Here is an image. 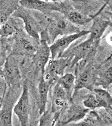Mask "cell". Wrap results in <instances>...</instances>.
Wrapping results in <instances>:
<instances>
[{"label": "cell", "mask_w": 112, "mask_h": 126, "mask_svg": "<svg viewBox=\"0 0 112 126\" xmlns=\"http://www.w3.org/2000/svg\"><path fill=\"white\" fill-rule=\"evenodd\" d=\"M12 108L8 106L1 107L0 109V126H12Z\"/></svg>", "instance_id": "cell-19"}, {"label": "cell", "mask_w": 112, "mask_h": 126, "mask_svg": "<svg viewBox=\"0 0 112 126\" xmlns=\"http://www.w3.org/2000/svg\"><path fill=\"white\" fill-rule=\"evenodd\" d=\"M89 110L84 106L78 105L70 106L63 115L61 123L62 125H65L71 122H79L89 112Z\"/></svg>", "instance_id": "cell-11"}, {"label": "cell", "mask_w": 112, "mask_h": 126, "mask_svg": "<svg viewBox=\"0 0 112 126\" xmlns=\"http://www.w3.org/2000/svg\"><path fill=\"white\" fill-rule=\"evenodd\" d=\"M98 81L104 88L109 87L112 84V65L105 69L104 72L100 75Z\"/></svg>", "instance_id": "cell-20"}, {"label": "cell", "mask_w": 112, "mask_h": 126, "mask_svg": "<svg viewBox=\"0 0 112 126\" xmlns=\"http://www.w3.org/2000/svg\"><path fill=\"white\" fill-rule=\"evenodd\" d=\"M13 15L22 20L26 32L31 37L37 41L40 40V33L42 29L32 12L20 6L13 13Z\"/></svg>", "instance_id": "cell-6"}, {"label": "cell", "mask_w": 112, "mask_h": 126, "mask_svg": "<svg viewBox=\"0 0 112 126\" xmlns=\"http://www.w3.org/2000/svg\"><path fill=\"white\" fill-rule=\"evenodd\" d=\"M29 100L28 88L24 85L22 94L13 108V111L17 116L21 126H27L29 121Z\"/></svg>", "instance_id": "cell-8"}, {"label": "cell", "mask_w": 112, "mask_h": 126, "mask_svg": "<svg viewBox=\"0 0 112 126\" xmlns=\"http://www.w3.org/2000/svg\"><path fill=\"white\" fill-rule=\"evenodd\" d=\"M97 112L104 124L105 125H112V108L105 109L104 108H99Z\"/></svg>", "instance_id": "cell-21"}, {"label": "cell", "mask_w": 112, "mask_h": 126, "mask_svg": "<svg viewBox=\"0 0 112 126\" xmlns=\"http://www.w3.org/2000/svg\"><path fill=\"white\" fill-rule=\"evenodd\" d=\"M90 33L89 30H80L71 34L63 35L56 40L49 47L52 59L61 57L62 55L73 42Z\"/></svg>", "instance_id": "cell-4"}, {"label": "cell", "mask_w": 112, "mask_h": 126, "mask_svg": "<svg viewBox=\"0 0 112 126\" xmlns=\"http://www.w3.org/2000/svg\"><path fill=\"white\" fill-rule=\"evenodd\" d=\"M83 120L78 123H73L71 126H100L104 125L97 112L93 110L86 114Z\"/></svg>", "instance_id": "cell-17"}, {"label": "cell", "mask_w": 112, "mask_h": 126, "mask_svg": "<svg viewBox=\"0 0 112 126\" xmlns=\"http://www.w3.org/2000/svg\"><path fill=\"white\" fill-rule=\"evenodd\" d=\"M106 6V4L105 3L95 15L91 16H88L76 10L72 6L67 4L65 2H60V13L62 14L68 20L75 25L83 26L92 21L94 17L98 16Z\"/></svg>", "instance_id": "cell-5"}, {"label": "cell", "mask_w": 112, "mask_h": 126, "mask_svg": "<svg viewBox=\"0 0 112 126\" xmlns=\"http://www.w3.org/2000/svg\"><path fill=\"white\" fill-rule=\"evenodd\" d=\"M20 47L22 50L29 55L35 54L36 51V49L29 40L26 39H22L19 42Z\"/></svg>", "instance_id": "cell-24"}, {"label": "cell", "mask_w": 112, "mask_h": 126, "mask_svg": "<svg viewBox=\"0 0 112 126\" xmlns=\"http://www.w3.org/2000/svg\"><path fill=\"white\" fill-rule=\"evenodd\" d=\"M14 27L7 21L0 25V37H7L13 34L14 32Z\"/></svg>", "instance_id": "cell-23"}, {"label": "cell", "mask_w": 112, "mask_h": 126, "mask_svg": "<svg viewBox=\"0 0 112 126\" xmlns=\"http://www.w3.org/2000/svg\"><path fill=\"white\" fill-rule=\"evenodd\" d=\"M52 97V111L59 114L66 107L68 98L65 90L57 82L53 88Z\"/></svg>", "instance_id": "cell-12"}, {"label": "cell", "mask_w": 112, "mask_h": 126, "mask_svg": "<svg viewBox=\"0 0 112 126\" xmlns=\"http://www.w3.org/2000/svg\"><path fill=\"white\" fill-rule=\"evenodd\" d=\"M94 94L106 102L109 106L112 107V96L109 92L101 88H94L92 90Z\"/></svg>", "instance_id": "cell-22"}, {"label": "cell", "mask_w": 112, "mask_h": 126, "mask_svg": "<svg viewBox=\"0 0 112 126\" xmlns=\"http://www.w3.org/2000/svg\"><path fill=\"white\" fill-rule=\"evenodd\" d=\"M44 70L42 72L43 78L50 85L57 83L59 77L63 75L66 67L70 64V60L68 58H60L52 59L48 62Z\"/></svg>", "instance_id": "cell-3"}, {"label": "cell", "mask_w": 112, "mask_h": 126, "mask_svg": "<svg viewBox=\"0 0 112 126\" xmlns=\"http://www.w3.org/2000/svg\"><path fill=\"white\" fill-rule=\"evenodd\" d=\"M99 40H94L89 37L74 47H72L69 53H63L61 57L68 58L70 60L71 67L91 53L96 50Z\"/></svg>", "instance_id": "cell-2"}, {"label": "cell", "mask_w": 112, "mask_h": 126, "mask_svg": "<svg viewBox=\"0 0 112 126\" xmlns=\"http://www.w3.org/2000/svg\"><path fill=\"white\" fill-rule=\"evenodd\" d=\"M54 12L48 15L49 21L46 29H45L47 35L48 44L53 43L59 35L71 34L80 31L63 15H54Z\"/></svg>", "instance_id": "cell-1"}, {"label": "cell", "mask_w": 112, "mask_h": 126, "mask_svg": "<svg viewBox=\"0 0 112 126\" xmlns=\"http://www.w3.org/2000/svg\"><path fill=\"white\" fill-rule=\"evenodd\" d=\"M83 105L85 107L92 110L101 108H112V107L109 106L106 102L95 94H91L88 96L84 101Z\"/></svg>", "instance_id": "cell-18"}, {"label": "cell", "mask_w": 112, "mask_h": 126, "mask_svg": "<svg viewBox=\"0 0 112 126\" xmlns=\"http://www.w3.org/2000/svg\"><path fill=\"white\" fill-rule=\"evenodd\" d=\"M0 46H1V42H0Z\"/></svg>", "instance_id": "cell-26"}, {"label": "cell", "mask_w": 112, "mask_h": 126, "mask_svg": "<svg viewBox=\"0 0 112 126\" xmlns=\"http://www.w3.org/2000/svg\"><path fill=\"white\" fill-rule=\"evenodd\" d=\"M57 82L65 90L68 99H70L75 87V76L71 73H67L61 76Z\"/></svg>", "instance_id": "cell-15"}, {"label": "cell", "mask_w": 112, "mask_h": 126, "mask_svg": "<svg viewBox=\"0 0 112 126\" xmlns=\"http://www.w3.org/2000/svg\"><path fill=\"white\" fill-rule=\"evenodd\" d=\"M3 75L6 81L9 85L14 84L19 78V70L17 66L9 59L6 60L5 63Z\"/></svg>", "instance_id": "cell-16"}, {"label": "cell", "mask_w": 112, "mask_h": 126, "mask_svg": "<svg viewBox=\"0 0 112 126\" xmlns=\"http://www.w3.org/2000/svg\"><path fill=\"white\" fill-rule=\"evenodd\" d=\"M2 106V104H0V109H1V107Z\"/></svg>", "instance_id": "cell-27"}, {"label": "cell", "mask_w": 112, "mask_h": 126, "mask_svg": "<svg viewBox=\"0 0 112 126\" xmlns=\"http://www.w3.org/2000/svg\"><path fill=\"white\" fill-rule=\"evenodd\" d=\"M45 1L53 2H57L61 1H71L73 2H82L83 0H43Z\"/></svg>", "instance_id": "cell-25"}, {"label": "cell", "mask_w": 112, "mask_h": 126, "mask_svg": "<svg viewBox=\"0 0 112 126\" xmlns=\"http://www.w3.org/2000/svg\"><path fill=\"white\" fill-rule=\"evenodd\" d=\"M98 16L92 19V24L89 30L90 31L89 37L99 41L108 27H111L112 22L111 20L98 17Z\"/></svg>", "instance_id": "cell-10"}, {"label": "cell", "mask_w": 112, "mask_h": 126, "mask_svg": "<svg viewBox=\"0 0 112 126\" xmlns=\"http://www.w3.org/2000/svg\"><path fill=\"white\" fill-rule=\"evenodd\" d=\"M50 86L42 75L38 85L39 112L40 114L44 113L45 111Z\"/></svg>", "instance_id": "cell-14"}, {"label": "cell", "mask_w": 112, "mask_h": 126, "mask_svg": "<svg viewBox=\"0 0 112 126\" xmlns=\"http://www.w3.org/2000/svg\"><path fill=\"white\" fill-rule=\"evenodd\" d=\"M48 44L46 41L41 40L40 46L38 49L36 50L34 56L36 64L38 68L42 70V72L44 70L50 55V50Z\"/></svg>", "instance_id": "cell-13"}, {"label": "cell", "mask_w": 112, "mask_h": 126, "mask_svg": "<svg viewBox=\"0 0 112 126\" xmlns=\"http://www.w3.org/2000/svg\"><path fill=\"white\" fill-rule=\"evenodd\" d=\"M75 77V87L76 89L86 88L92 91L94 83H96V73L93 67L86 64L78 69Z\"/></svg>", "instance_id": "cell-9"}, {"label": "cell", "mask_w": 112, "mask_h": 126, "mask_svg": "<svg viewBox=\"0 0 112 126\" xmlns=\"http://www.w3.org/2000/svg\"><path fill=\"white\" fill-rule=\"evenodd\" d=\"M19 3L20 6L25 9L47 15L54 12H60V2H47L43 0H19Z\"/></svg>", "instance_id": "cell-7"}, {"label": "cell", "mask_w": 112, "mask_h": 126, "mask_svg": "<svg viewBox=\"0 0 112 126\" xmlns=\"http://www.w3.org/2000/svg\"><path fill=\"white\" fill-rule=\"evenodd\" d=\"M98 0V1H102V0Z\"/></svg>", "instance_id": "cell-28"}]
</instances>
